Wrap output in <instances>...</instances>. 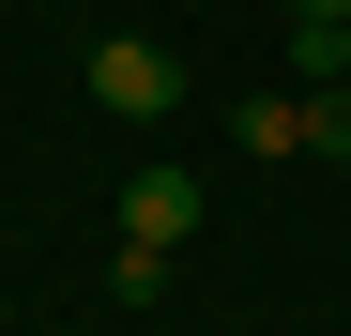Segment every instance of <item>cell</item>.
I'll list each match as a JSON object with an SVG mask.
<instances>
[{
  "instance_id": "cell-4",
  "label": "cell",
  "mask_w": 351,
  "mask_h": 336,
  "mask_svg": "<svg viewBox=\"0 0 351 336\" xmlns=\"http://www.w3.org/2000/svg\"><path fill=\"white\" fill-rule=\"evenodd\" d=\"M306 153H321V168H351V77H321V92H306Z\"/></svg>"
},
{
  "instance_id": "cell-1",
  "label": "cell",
  "mask_w": 351,
  "mask_h": 336,
  "mask_svg": "<svg viewBox=\"0 0 351 336\" xmlns=\"http://www.w3.org/2000/svg\"><path fill=\"white\" fill-rule=\"evenodd\" d=\"M77 92L107 107V123H168V107H184L199 77H184V62H168V46H153V31H107V46H92V62H77Z\"/></svg>"
},
{
  "instance_id": "cell-5",
  "label": "cell",
  "mask_w": 351,
  "mask_h": 336,
  "mask_svg": "<svg viewBox=\"0 0 351 336\" xmlns=\"http://www.w3.org/2000/svg\"><path fill=\"white\" fill-rule=\"evenodd\" d=\"M336 77H351V31H336Z\"/></svg>"
},
{
  "instance_id": "cell-2",
  "label": "cell",
  "mask_w": 351,
  "mask_h": 336,
  "mask_svg": "<svg viewBox=\"0 0 351 336\" xmlns=\"http://www.w3.org/2000/svg\"><path fill=\"white\" fill-rule=\"evenodd\" d=\"M199 230V168H138L123 184V245H184Z\"/></svg>"
},
{
  "instance_id": "cell-6",
  "label": "cell",
  "mask_w": 351,
  "mask_h": 336,
  "mask_svg": "<svg viewBox=\"0 0 351 336\" xmlns=\"http://www.w3.org/2000/svg\"><path fill=\"white\" fill-rule=\"evenodd\" d=\"M336 245H351V230H336Z\"/></svg>"
},
{
  "instance_id": "cell-3",
  "label": "cell",
  "mask_w": 351,
  "mask_h": 336,
  "mask_svg": "<svg viewBox=\"0 0 351 336\" xmlns=\"http://www.w3.org/2000/svg\"><path fill=\"white\" fill-rule=\"evenodd\" d=\"M229 138H245V153H306V92H245Z\"/></svg>"
}]
</instances>
